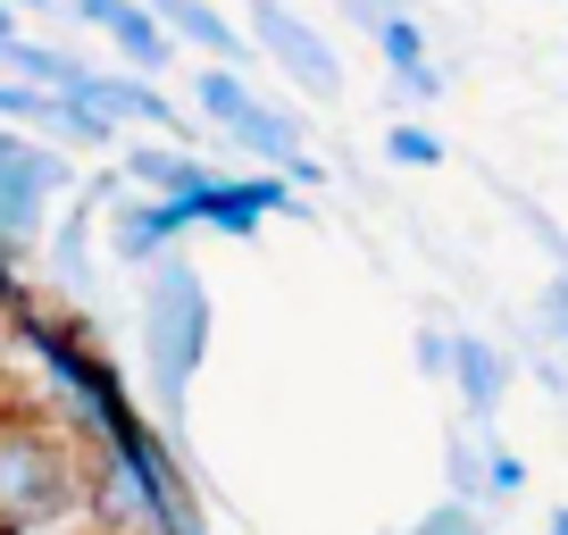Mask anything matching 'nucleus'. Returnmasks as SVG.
Listing matches in <instances>:
<instances>
[{"label":"nucleus","mask_w":568,"mask_h":535,"mask_svg":"<svg viewBox=\"0 0 568 535\" xmlns=\"http://www.w3.org/2000/svg\"><path fill=\"white\" fill-rule=\"evenodd\" d=\"M92 511V461L51 418H0V535H34Z\"/></svg>","instance_id":"f257e3e1"},{"label":"nucleus","mask_w":568,"mask_h":535,"mask_svg":"<svg viewBox=\"0 0 568 535\" xmlns=\"http://www.w3.org/2000/svg\"><path fill=\"white\" fill-rule=\"evenodd\" d=\"M142 360H151V402L184 411V393L210 360V285L184 251H160L142 268Z\"/></svg>","instance_id":"f03ea898"},{"label":"nucleus","mask_w":568,"mask_h":535,"mask_svg":"<svg viewBox=\"0 0 568 535\" xmlns=\"http://www.w3.org/2000/svg\"><path fill=\"white\" fill-rule=\"evenodd\" d=\"M251 51L276 59V68L293 75L310 101H335V92H343V59H335V42H326L318 26L293 9V0H251Z\"/></svg>","instance_id":"7ed1b4c3"},{"label":"nucleus","mask_w":568,"mask_h":535,"mask_svg":"<svg viewBox=\"0 0 568 535\" xmlns=\"http://www.w3.org/2000/svg\"><path fill=\"white\" fill-rule=\"evenodd\" d=\"M68 184V168L51 160L42 143H26V134H0V243L18 251L26 234L42 226V201Z\"/></svg>","instance_id":"20e7f679"},{"label":"nucleus","mask_w":568,"mask_h":535,"mask_svg":"<svg viewBox=\"0 0 568 535\" xmlns=\"http://www.w3.org/2000/svg\"><path fill=\"white\" fill-rule=\"evenodd\" d=\"M68 92L84 109H101L118 134H160V125H176V101H168L151 75H134V68H84Z\"/></svg>","instance_id":"39448f33"},{"label":"nucleus","mask_w":568,"mask_h":535,"mask_svg":"<svg viewBox=\"0 0 568 535\" xmlns=\"http://www.w3.org/2000/svg\"><path fill=\"white\" fill-rule=\"evenodd\" d=\"M510 376H518V360L501 352L494 335H452V376H444V385L460 393L468 427H494V418H501V402H510Z\"/></svg>","instance_id":"423d86ee"},{"label":"nucleus","mask_w":568,"mask_h":535,"mask_svg":"<svg viewBox=\"0 0 568 535\" xmlns=\"http://www.w3.org/2000/svg\"><path fill=\"white\" fill-rule=\"evenodd\" d=\"M142 9L176 34V51H201V59H217V68H251V34L217 0H142Z\"/></svg>","instance_id":"0eeeda50"},{"label":"nucleus","mask_w":568,"mask_h":535,"mask_svg":"<svg viewBox=\"0 0 568 535\" xmlns=\"http://www.w3.org/2000/svg\"><path fill=\"white\" fill-rule=\"evenodd\" d=\"M176 234H193L176 201H142V193L109 201V260L118 268H151L160 251H176Z\"/></svg>","instance_id":"6e6552de"},{"label":"nucleus","mask_w":568,"mask_h":535,"mask_svg":"<svg viewBox=\"0 0 568 535\" xmlns=\"http://www.w3.org/2000/svg\"><path fill=\"white\" fill-rule=\"evenodd\" d=\"M118 176L134 184V193H151V201H201L217 184V168L193 160V151H168V143H134L118 160Z\"/></svg>","instance_id":"1a4fd4ad"},{"label":"nucleus","mask_w":568,"mask_h":535,"mask_svg":"<svg viewBox=\"0 0 568 535\" xmlns=\"http://www.w3.org/2000/svg\"><path fill=\"white\" fill-rule=\"evenodd\" d=\"M109 42H118V59H125L134 75H151V84H160V68H176V34H168L142 0H125L118 18H109Z\"/></svg>","instance_id":"9d476101"},{"label":"nucleus","mask_w":568,"mask_h":535,"mask_svg":"<svg viewBox=\"0 0 568 535\" xmlns=\"http://www.w3.org/2000/svg\"><path fill=\"white\" fill-rule=\"evenodd\" d=\"M0 75H18V84H42V92H68L75 75H84V59L59 51V42H26V34H9V59H0Z\"/></svg>","instance_id":"9b49d317"},{"label":"nucleus","mask_w":568,"mask_h":535,"mask_svg":"<svg viewBox=\"0 0 568 535\" xmlns=\"http://www.w3.org/2000/svg\"><path fill=\"white\" fill-rule=\"evenodd\" d=\"M251 101H260V92H251V68H217V59H210V68H193V109L217 125V134H226Z\"/></svg>","instance_id":"f8f14e48"},{"label":"nucleus","mask_w":568,"mask_h":535,"mask_svg":"<svg viewBox=\"0 0 568 535\" xmlns=\"http://www.w3.org/2000/svg\"><path fill=\"white\" fill-rule=\"evenodd\" d=\"M485 435L494 427H452V444H444L452 502H468V511H485Z\"/></svg>","instance_id":"ddd939ff"},{"label":"nucleus","mask_w":568,"mask_h":535,"mask_svg":"<svg viewBox=\"0 0 568 535\" xmlns=\"http://www.w3.org/2000/svg\"><path fill=\"white\" fill-rule=\"evenodd\" d=\"M368 42H376V51H385V75H393V68H426V26L409 18V9H385Z\"/></svg>","instance_id":"4468645a"},{"label":"nucleus","mask_w":568,"mask_h":535,"mask_svg":"<svg viewBox=\"0 0 568 535\" xmlns=\"http://www.w3.org/2000/svg\"><path fill=\"white\" fill-rule=\"evenodd\" d=\"M385 160H393V168H444L452 151H444V134H435V125L402 118V125H385Z\"/></svg>","instance_id":"2eb2a0df"},{"label":"nucleus","mask_w":568,"mask_h":535,"mask_svg":"<svg viewBox=\"0 0 568 535\" xmlns=\"http://www.w3.org/2000/svg\"><path fill=\"white\" fill-rule=\"evenodd\" d=\"M51 101H59V92L18 84V75H0V125H42V118H51Z\"/></svg>","instance_id":"dca6fc26"},{"label":"nucleus","mask_w":568,"mask_h":535,"mask_svg":"<svg viewBox=\"0 0 568 535\" xmlns=\"http://www.w3.org/2000/svg\"><path fill=\"white\" fill-rule=\"evenodd\" d=\"M510 494H527V461L485 435V502H510Z\"/></svg>","instance_id":"f3484780"},{"label":"nucleus","mask_w":568,"mask_h":535,"mask_svg":"<svg viewBox=\"0 0 568 535\" xmlns=\"http://www.w3.org/2000/svg\"><path fill=\"white\" fill-rule=\"evenodd\" d=\"M385 84H393V101H409V109L444 101V68H435V59H426V68H393Z\"/></svg>","instance_id":"a211bd4d"},{"label":"nucleus","mask_w":568,"mask_h":535,"mask_svg":"<svg viewBox=\"0 0 568 535\" xmlns=\"http://www.w3.org/2000/svg\"><path fill=\"white\" fill-rule=\"evenodd\" d=\"M535 326H544L551 343L568 352V268H551V285H544V302H535Z\"/></svg>","instance_id":"6ab92c4d"},{"label":"nucleus","mask_w":568,"mask_h":535,"mask_svg":"<svg viewBox=\"0 0 568 535\" xmlns=\"http://www.w3.org/2000/svg\"><path fill=\"white\" fill-rule=\"evenodd\" d=\"M409 535H485V511H468V502H435Z\"/></svg>","instance_id":"aec40b11"},{"label":"nucleus","mask_w":568,"mask_h":535,"mask_svg":"<svg viewBox=\"0 0 568 535\" xmlns=\"http://www.w3.org/2000/svg\"><path fill=\"white\" fill-rule=\"evenodd\" d=\"M409 360H418V376H452V335H444V326H418Z\"/></svg>","instance_id":"412c9836"},{"label":"nucleus","mask_w":568,"mask_h":535,"mask_svg":"<svg viewBox=\"0 0 568 535\" xmlns=\"http://www.w3.org/2000/svg\"><path fill=\"white\" fill-rule=\"evenodd\" d=\"M68 9H75V18H84V26H101V34H109V18H118L125 0H68Z\"/></svg>","instance_id":"4be33fe9"},{"label":"nucleus","mask_w":568,"mask_h":535,"mask_svg":"<svg viewBox=\"0 0 568 535\" xmlns=\"http://www.w3.org/2000/svg\"><path fill=\"white\" fill-rule=\"evenodd\" d=\"M544 535H568V502H560V511H551V518H544Z\"/></svg>","instance_id":"5701e85b"},{"label":"nucleus","mask_w":568,"mask_h":535,"mask_svg":"<svg viewBox=\"0 0 568 535\" xmlns=\"http://www.w3.org/2000/svg\"><path fill=\"white\" fill-rule=\"evenodd\" d=\"M0 34H18V9H9V0H0Z\"/></svg>","instance_id":"b1692460"},{"label":"nucleus","mask_w":568,"mask_h":535,"mask_svg":"<svg viewBox=\"0 0 568 535\" xmlns=\"http://www.w3.org/2000/svg\"><path fill=\"white\" fill-rule=\"evenodd\" d=\"M9 9H51V0H9Z\"/></svg>","instance_id":"393cba45"},{"label":"nucleus","mask_w":568,"mask_h":535,"mask_svg":"<svg viewBox=\"0 0 568 535\" xmlns=\"http://www.w3.org/2000/svg\"><path fill=\"white\" fill-rule=\"evenodd\" d=\"M385 9H418V0H385Z\"/></svg>","instance_id":"a878e982"}]
</instances>
